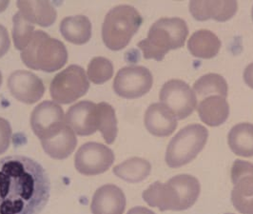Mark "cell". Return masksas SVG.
Returning a JSON list of instances; mask_svg holds the SVG:
<instances>
[{
	"mask_svg": "<svg viewBox=\"0 0 253 214\" xmlns=\"http://www.w3.org/2000/svg\"><path fill=\"white\" fill-rule=\"evenodd\" d=\"M228 146L231 151L242 157L253 156V124L239 123L228 134Z\"/></svg>",
	"mask_w": 253,
	"mask_h": 214,
	"instance_id": "23",
	"label": "cell"
},
{
	"mask_svg": "<svg viewBox=\"0 0 253 214\" xmlns=\"http://www.w3.org/2000/svg\"><path fill=\"white\" fill-rule=\"evenodd\" d=\"M59 29L62 37L73 44L83 45L91 38V23L85 15L65 17Z\"/></svg>",
	"mask_w": 253,
	"mask_h": 214,
	"instance_id": "22",
	"label": "cell"
},
{
	"mask_svg": "<svg viewBox=\"0 0 253 214\" xmlns=\"http://www.w3.org/2000/svg\"></svg>",
	"mask_w": 253,
	"mask_h": 214,
	"instance_id": "36",
	"label": "cell"
},
{
	"mask_svg": "<svg viewBox=\"0 0 253 214\" xmlns=\"http://www.w3.org/2000/svg\"><path fill=\"white\" fill-rule=\"evenodd\" d=\"M153 77L149 69L143 66L122 68L115 76L114 89L120 97L136 99L147 94L152 87Z\"/></svg>",
	"mask_w": 253,
	"mask_h": 214,
	"instance_id": "8",
	"label": "cell"
},
{
	"mask_svg": "<svg viewBox=\"0 0 253 214\" xmlns=\"http://www.w3.org/2000/svg\"><path fill=\"white\" fill-rule=\"evenodd\" d=\"M8 88L16 100L30 105L40 100L45 92L43 81L27 71L13 73L8 79Z\"/></svg>",
	"mask_w": 253,
	"mask_h": 214,
	"instance_id": "13",
	"label": "cell"
},
{
	"mask_svg": "<svg viewBox=\"0 0 253 214\" xmlns=\"http://www.w3.org/2000/svg\"><path fill=\"white\" fill-rule=\"evenodd\" d=\"M126 209V196L115 185H104L92 197L90 211L92 214H123Z\"/></svg>",
	"mask_w": 253,
	"mask_h": 214,
	"instance_id": "17",
	"label": "cell"
},
{
	"mask_svg": "<svg viewBox=\"0 0 253 214\" xmlns=\"http://www.w3.org/2000/svg\"><path fill=\"white\" fill-rule=\"evenodd\" d=\"M231 202L237 212L253 214V164L235 160L231 168Z\"/></svg>",
	"mask_w": 253,
	"mask_h": 214,
	"instance_id": "11",
	"label": "cell"
},
{
	"mask_svg": "<svg viewBox=\"0 0 253 214\" xmlns=\"http://www.w3.org/2000/svg\"><path fill=\"white\" fill-rule=\"evenodd\" d=\"M97 128L107 144L114 143L118 133L117 119L113 106L106 102L97 104Z\"/></svg>",
	"mask_w": 253,
	"mask_h": 214,
	"instance_id": "26",
	"label": "cell"
},
{
	"mask_svg": "<svg viewBox=\"0 0 253 214\" xmlns=\"http://www.w3.org/2000/svg\"><path fill=\"white\" fill-rule=\"evenodd\" d=\"M159 98L177 120L189 117L196 108L197 97L190 85L179 79L166 82L160 90Z\"/></svg>",
	"mask_w": 253,
	"mask_h": 214,
	"instance_id": "9",
	"label": "cell"
},
{
	"mask_svg": "<svg viewBox=\"0 0 253 214\" xmlns=\"http://www.w3.org/2000/svg\"><path fill=\"white\" fill-rule=\"evenodd\" d=\"M114 151L109 147L95 142H89L79 148L75 156V167L78 172L94 176L107 171L114 164Z\"/></svg>",
	"mask_w": 253,
	"mask_h": 214,
	"instance_id": "10",
	"label": "cell"
},
{
	"mask_svg": "<svg viewBox=\"0 0 253 214\" xmlns=\"http://www.w3.org/2000/svg\"><path fill=\"white\" fill-rule=\"evenodd\" d=\"M238 10V3L231 1H190V12L197 21L213 19L219 22L228 21Z\"/></svg>",
	"mask_w": 253,
	"mask_h": 214,
	"instance_id": "15",
	"label": "cell"
},
{
	"mask_svg": "<svg viewBox=\"0 0 253 214\" xmlns=\"http://www.w3.org/2000/svg\"><path fill=\"white\" fill-rule=\"evenodd\" d=\"M21 60L32 70L53 73L68 61V51L63 43L43 31L35 32L30 43L20 54Z\"/></svg>",
	"mask_w": 253,
	"mask_h": 214,
	"instance_id": "4",
	"label": "cell"
},
{
	"mask_svg": "<svg viewBox=\"0 0 253 214\" xmlns=\"http://www.w3.org/2000/svg\"><path fill=\"white\" fill-rule=\"evenodd\" d=\"M144 123L147 130L157 137H168L177 128V119L163 103H153L146 111Z\"/></svg>",
	"mask_w": 253,
	"mask_h": 214,
	"instance_id": "16",
	"label": "cell"
},
{
	"mask_svg": "<svg viewBox=\"0 0 253 214\" xmlns=\"http://www.w3.org/2000/svg\"><path fill=\"white\" fill-rule=\"evenodd\" d=\"M143 18L138 11L129 5H119L109 11L102 26V39L112 50L126 48L138 32Z\"/></svg>",
	"mask_w": 253,
	"mask_h": 214,
	"instance_id": "5",
	"label": "cell"
},
{
	"mask_svg": "<svg viewBox=\"0 0 253 214\" xmlns=\"http://www.w3.org/2000/svg\"><path fill=\"white\" fill-rule=\"evenodd\" d=\"M244 81L250 87L253 88V62L250 64L244 71Z\"/></svg>",
	"mask_w": 253,
	"mask_h": 214,
	"instance_id": "31",
	"label": "cell"
},
{
	"mask_svg": "<svg viewBox=\"0 0 253 214\" xmlns=\"http://www.w3.org/2000/svg\"><path fill=\"white\" fill-rule=\"evenodd\" d=\"M13 23L14 47L22 51L28 46L35 34V25L29 22L20 12L13 15Z\"/></svg>",
	"mask_w": 253,
	"mask_h": 214,
	"instance_id": "27",
	"label": "cell"
},
{
	"mask_svg": "<svg viewBox=\"0 0 253 214\" xmlns=\"http://www.w3.org/2000/svg\"><path fill=\"white\" fill-rule=\"evenodd\" d=\"M40 141L45 153L56 160L68 158L77 145L76 132L67 124L54 135Z\"/></svg>",
	"mask_w": 253,
	"mask_h": 214,
	"instance_id": "18",
	"label": "cell"
},
{
	"mask_svg": "<svg viewBox=\"0 0 253 214\" xmlns=\"http://www.w3.org/2000/svg\"><path fill=\"white\" fill-rule=\"evenodd\" d=\"M114 76V65L106 57L97 56L91 59L88 65L87 76L96 85H101L109 81Z\"/></svg>",
	"mask_w": 253,
	"mask_h": 214,
	"instance_id": "28",
	"label": "cell"
},
{
	"mask_svg": "<svg viewBox=\"0 0 253 214\" xmlns=\"http://www.w3.org/2000/svg\"><path fill=\"white\" fill-rule=\"evenodd\" d=\"M66 125L63 109L55 102L44 101L32 113L31 126L40 140L49 138Z\"/></svg>",
	"mask_w": 253,
	"mask_h": 214,
	"instance_id": "12",
	"label": "cell"
},
{
	"mask_svg": "<svg viewBox=\"0 0 253 214\" xmlns=\"http://www.w3.org/2000/svg\"><path fill=\"white\" fill-rule=\"evenodd\" d=\"M12 127L9 121L0 117V154L9 149L12 140Z\"/></svg>",
	"mask_w": 253,
	"mask_h": 214,
	"instance_id": "29",
	"label": "cell"
},
{
	"mask_svg": "<svg viewBox=\"0 0 253 214\" xmlns=\"http://www.w3.org/2000/svg\"><path fill=\"white\" fill-rule=\"evenodd\" d=\"M89 88V78L83 68L71 65L53 77L50 94L56 103L67 105L84 96Z\"/></svg>",
	"mask_w": 253,
	"mask_h": 214,
	"instance_id": "7",
	"label": "cell"
},
{
	"mask_svg": "<svg viewBox=\"0 0 253 214\" xmlns=\"http://www.w3.org/2000/svg\"><path fill=\"white\" fill-rule=\"evenodd\" d=\"M189 36L186 21L179 17H162L150 28L148 38L137 44L145 59L162 61L171 50L184 47Z\"/></svg>",
	"mask_w": 253,
	"mask_h": 214,
	"instance_id": "3",
	"label": "cell"
},
{
	"mask_svg": "<svg viewBox=\"0 0 253 214\" xmlns=\"http://www.w3.org/2000/svg\"><path fill=\"white\" fill-rule=\"evenodd\" d=\"M196 109L201 121L210 127L224 124L229 115L228 101L220 95H211L202 99Z\"/></svg>",
	"mask_w": 253,
	"mask_h": 214,
	"instance_id": "19",
	"label": "cell"
},
{
	"mask_svg": "<svg viewBox=\"0 0 253 214\" xmlns=\"http://www.w3.org/2000/svg\"><path fill=\"white\" fill-rule=\"evenodd\" d=\"M114 174L128 183H139L151 174L152 165L146 159L132 157L114 168Z\"/></svg>",
	"mask_w": 253,
	"mask_h": 214,
	"instance_id": "24",
	"label": "cell"
},
{
	"mask_svg": "<svg viewBox=\"0 0 253 214\" xmlns=\"http://www.w3.org/2000/svg\"><path fill=\"white\" fill-rule=\"evenodd\" d=\"M221 46L220 39L209 30L196 31L188 41V49L192 56L203 59L215 57Z\"/></svg>",
	"mask_w": 253,
	"mask_h": 214,
	"instance_id": "21",
	"label": "cell"
},
{
	"mask_svg": "<svg viewBox=\"0 0 253 214\" xmlns=\"http://www.w3.org/2000/svg\"><path fill=\"white\" fill-rule=\"evenodd\" d=\"M252 17H253V11H252Z\"/></svg>",
	"mask_w": 253,
	"mask_h": 214,
	"instance_id": "35",
	"label": "cell"
},
{
	"mask_svg": "<svg viewBox=\"0 0 253 214\" xmlns=\"http://www.w3.org/2000/svg\"><path fill=\"white\" fill-rule=\"evenodd\" d=\"M11 47L9 34L4 26L0 25V58L4 56Z\"/></svg>",
	"mask_w": 253,
	"mask_h": 214,
	"instance_id": "30",
	"label": "cell"
},
{
	"mask_svg": "<svg viewBox=\"0 0 253 214\" xmlns=\"http://www.w3.org/2000/svg\"><path fill=\"white\" fill-rule=\"evenodd\" d=\"M9 4H10V1H8V0H3V1H0V13L4 12V11H5V10L8 8Z\"/></svg>",
	"mask_w": 253,
	"mask_h": 214,
	"instance_id": "33",
	"label": "cell"
},
{
	"mask_svg": "<svg viewBox=\"0 0 253 214\" xmlns=\"http://www.w3.org/2000/svg\"><path fill=\"white\" fill-rule=\"evenodd\" d=\"M19 12L32 24L50 27L57 17L55 8L50 1H18L16 3Z\"/></svg>",
	"mask_w": 253,
	"mask_h": 214,
	"instance_id": "20",
	"label": "cell"
},
{
	"mask_svg": "<svg viewBox=\"0 0 253 214\" xmlns=\"http://www.w3.org/2000/svg\"><path fill=\"white\" fill-rule=\"evenodd\" d=\"M66 124L76 134L89 136L97 128V104L90 101H80L72 106L65 115Z\"/></svg>",
	"mask_w": 253,
	"mask_h": 214,
	"instance_id": "14",
	"label": "cell"
},
{
	"mask_svg": "<svg viewBox=\"0 0 253 214\" xmlns=\"http://www.w3.org/2000/svg\"><path fill=\"white\" fill-rule=\"evenodd\" d=\"M1 84H2V75H1V72H0V87H1Z\"/></svg>",
	"mask_w": 253,
	"mask_h": 214,
	"instance_id": "34",
	"label": "cell"
},
{
	"mask_svg": "<svg viewBox=\"0 0 253 214\" xmlns=\"http://www.w3.org/2000/svg\"><path fill=\"white\" fill-rule=\"evenodd\" d=\"M209 130L200 124H191L179 130L168 145L165 160L170 169H178L194 160L205 148Z\"/></svg>",
	"mask_w": 253,
	"mask_h": 214,
	"instance_id": "6",
	"label": "cell"
},
{
	"mask_svg": "<svg viewBox=\"0 0 253 214\" xmlns=\"http://www.w3.org/2000/svg\"><path fill=\"white\" fill-rule=\"evenodd\" d=\"M50 195V178L38 161L21 155L0 159V214H39Z\"/></svg>",
	"mask_w": 253,
	"mask_h": 214,
	"instance_id": "1",
	"label": "cell"
},
{
	"mask_svg": "<svg viewBox=\"0 0 253 214\" xmlns=\"http://www.w3.org/2000/svg\"><path fill=\"white\" fill-rule=\"evenodd\" d=\"M200 182L190 174H179L166 183L154 182L142 193V197L150 207L160 212H182L191 208L199 197Z\"/></svg>",
	"mask_w": 253,
	"mask_h": 214,
	"instance_id": "2",
	"label": "cell"
},
{
	"mask_svg": "<svg viewBox=\"0 0 253 214\" xmlns=\"http://www.w3.org/2000/svg\"><path fill=\"white\" fill-rule=\"evenodd\" d=\"M126 214H155L152 211L145 207H135L128 211Z\"/></svg>",
	"mask_w": 253,
	"mask_h": 214,
	"instance_id": "32",
	"label": "cell"
},
{
	"mask_svg": "<svg viewBox=\"0 0 253 214\" xmlns=\"http://www.w3.org/2000/svg\"><path fill=\"white\" fill-rule=\"evenodd\" d=\"M193 91L203 99L220 95L224 98L228 96V87L226 79L217 74H208L197 79L193 85Z\"/></svg>",
	"mask_w": 253,
	"mask_h": 214,
	"instance_id": "25",
	"label": "cell"
}]
</instances>
